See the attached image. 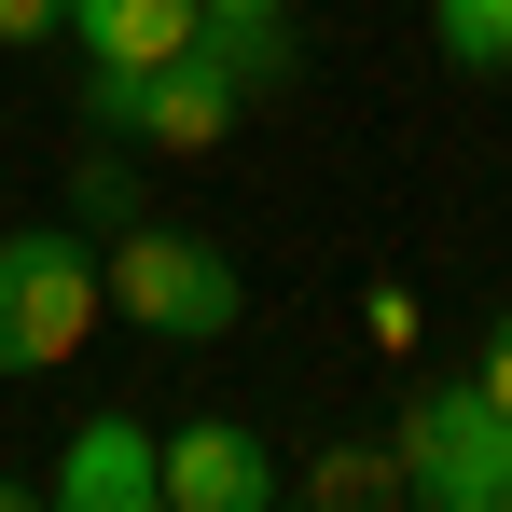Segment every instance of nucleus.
<instances>
[{
    "mask_svg": "<svg viewBox=\"0 0 512 512\" xmlns=\"http://www.w3.org/2000/svg\"><path fill=\"white\" fill-rule=\"evenodd\" d=\"M97 291H111V319H139L153 346H222L236 319H250V277H236V250L167 236V222H111Z\"/></svg>",
    "mask_w": 512,
    "mask_h": 512,
    "instance_id": "f257e3e1",
    "label": "nucleus"
},
{
    "mask_svg": "<svg viewBox=\"0 0 512 512\" xmlns=\"http://www.w3.org/2000/svg\"><path fill=\"white\" fill-rule=\"evenodd\" d=\"M97 319H111V291H97L84 222H14V236H0V374H56V360H84Z\"/></svg>",
    "mask_w": 512,
    "mask_h": 512,
    "instance_id": "f03ea898",
    "label": "nucleus"
},
{
    "mask_svg": "<svg viewBox=\"0 0 512 512\" xmlns=\"http://www.w3.org/2000/svg\"><path fill=\"white\" fill-rule=\"evenodd\" d=\"M402 499L416 512H512V416L471 388V374H429L402 402Z\"/></svg>",
    "mask_w": 512,
    "mask_h": 512,
    "instance_id": "7ed1b4c3",
    "label": "nucleus"
},
{
    "mask_svg": "<svg viewBox=\"0 0 512 512\" xmlns=\"http://www.w3.org/2000/svg\"><path fill=\"white\" fill-rule=\"evenodd\" d=\"M84 111H97V139H139V153H222L250 97H236L208 56H194V42H180L167 70H97Z\"/></svg>",
    "mask_w": 512,
    "mask_h": 512,
    "instance_id": "20e7f679",
    "label": "nucleus"
},
{
    "mask_svg": "<svg viewBox=\"0 0 512 512\" xmlns=\"http://www.w3.org/2000/svg\"><path fill=\"white\" fill-rule=\"evenodd\" d=\"M42 499H56V512H153V499H167V443H153L139 416H84L70 457L42 471Z\"/></svg>",
    "mask_w": 512,
    "mask_h": 512,
    "instance_id": "39448f33",
    "label": "nucleus"
},
{
    "mask_svg": "<svg viewBox=\"0 0 512 512\" xmlns=\"http://www.w3.org/2000/svg\"><path fill=\"white\" fill-rule=\"evenodd\" d=\"M277 499V457L250 416H180L167 429V512H263Z\"/></svg>",
    "mask_w": 512,
    "mask_h": 512,
    "instance_id": "423d86ee",
    "label": "nucleus"
},
{
    "mask_svg": "<svg viewBox=\"0 0 512 512\" xmlns=\"http://www.w3.org/2000/svg\"><path fill=\"white\" fill-rule=\"evenodd\" d=\"M56 28L84 42V70H167L194 42V0H70Z\"/></svg>",
    "mask_w": 512,
    "mask_h": 512,
    "instance_id": "0eeeda50",
    "label": "nucleus"
},
{
    "mask_svg": "<svg viewBox=\"0 0 512 512\" xmlns=\"http://www.w3.org/2000/svg\"><path fill=\"white\" fill-rule=\"evenodd\" d=\"M194 56H208L236 97H263V84H291L305 42H291V14H194Z\"/></svg>",
    "mask_w": 512,
    "mask_h": 512,
    "instance_id": "6e6552de",
    "label": "nucleus"
},
{
    "mask_svg": "<svg viewBox=\"0 0 512 512\" xmlns=\"http://www.w3.org/2000/svg\"><path fill=\"white\" fill-rule=\"evenodd\" d=\"M429 42H443V70H512V0H429Z\"/></svg>",
    "mask_w": 512,
    "mask_h": 512,
    "instance_id": "1a4fd4ad",
    "label": "nucleus"
},
{
    "mask_svg": "<svg viewBox=\"0 0 512 512\" xmlns=\"http://www.w3.org/2000/svg\"><path fill=\"white\" fill-rule=\"evenodd\" d=\"M305 499H333V512H360V499H402V457H388V443H333V457L305 471Z\"/></svg>",
    "mask_w": 512,
    "mask_h": 512,
    "instance_id": "9d476101",
    "label": "nucleus"
},
{
    "mask_svg": "<svg viewBox=\"0 0 512 512\" xmlns=\"http://www.w3.org/2000/svg\"><path fill=\"white\" fill-rule=\"evenodd\" d=\"M70 222H139V180H125V153H84V167H70Z\"/></svg>",
    "mask_w": 512,
    "mask_h": 512,
    "instance_id": "9b49d317",
    "label": "nucleus"
},
{
    "mask_svg": "<svg viewBox=\"0 0 512 512\" xmlns=\"http://www.w3.org/2000/svg\"><path fill=\"white\" fill-rule=\"evenodd\" d=\"M471 388H485V402H499V416H512V305H499V319H485V360H471Z\"/></svg>",
    "mask_w": 512,
    "mask_h": 512,
    "instance_id": "f8f14e48",
    "label": "nucleus"
},
{
    "mask_svg": "<svg viewBox=\"0 0 512 512\" xmlns=\"http://www.w3.org/2000/svg\"><path fill=\"white\" fill-rule=\"evenodd\" d=\"M56 14H70V0H0V42H42Z\"/></svg>",
    "mask_w": 512,
    "mask_h": 512,
    "instance_id": "ddd939ff",
    "label": "nucleus"
},
{
    "mask_svg": "<svg viewBox=\"0 0 512 512\" xmlns=\"http://www.w3.org/2000/svg\"><path fill=\"white\" fill-rule=\"evenodd\" d=\"M194 14H291V0H194Z\"/></svg>",
    "mask_w": 512,
    "mask_h": 512,
    "instance_id": "4468645a",
    "label": "nucleus"
}]
</instances>
